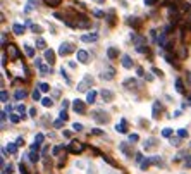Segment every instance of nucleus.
<instances>
[{"mask_svg": "<svg viewBox=\"0 0 191 174\" xmlns=\"http://www.w3.org/2000/svg\"><path fill=\"white\" fill-rule=\"evenodd\" d=\"M71 52H72V45H71V43H62L60 48H59V53H60V55H67V53H71Z\"/></svg>", "mask_w": 191, "mask_h": 174, "instance_id": "3", "label": "nucleus"}, {"mask_svg": "<svg viewBox=\"0 0 191 174\" xmlns=\"http://www.w3.org/2000/svg\"><path fill=\"white\" fill-rule=\"evenodd\" d=\"M176 88H177V91H179V93H184V86H183V81H181L179 78L176 79Z\"/></svg>", "mask_w": 191, "mask_h": 174, "instance_id": "24", "label": "nucleus"}, {"mask_svg": "<svg viewBox=\"0 0 191 174\" xmlns=\"http://www.w3.org/2000/svg\"><path fill=\"white\" fill-rule=\"evenodd\" d=\"M74 26H79V28H88L90 26V19H86L85 16H79L78 21L74 22Z\"/></svg>", "mask_w": 191, "mask_h": 174, "instance_id": "4", "label": "nucleus"}, {"mask_svg": "<svg viewBox=\"0 0 191 174\" xmlns=\"http://www.w3.org/2000/svg\"><path fill=\"white\" fill-rule=\"evenodd\" d=\"M170 135H172V129H170V128H165L164 131H162V136H165V138H169Z\"/></svg>", "mask_w": 191, "mask_h": 174, "instance_id": "31", "label": "nucleus"}, {"mask_svg": "<svg viewBox=\"0 0 191 174\" xmlns=\"http://www.w3.org/2000/svg\"><path fill=\"white\" fill-rule=\"evenodd\" d=\"M116 129H117L119 133H126V131H127V129H126V121L122 119V121H121V122H119V124L116 126Z\"/></svg>", "mask_w": 191, "mask_h": 174, "instance_id": "19", "label": "nucleus"}, {"mask_svg": "<svg viewBox=\"0 0 191 174\" xmlns=\"http://www.w3.org/2000/svg\"><path fill=\"white\" fill-rule=\"evenodd\" d=\"M11 121H12V122H19V121H21L19 114H11Z\"/></svg>", "mask_w": 191, "mask_h": 174, "instance_id": "36", "label": "nucleus"}, {"mask_svg": "<svg viewBox=\"0 0 191 174\" xmlns=\"http://www.w3.org/2000/svg\"><path fill=\"white\" fill-rule=\"evenodd\" d=\"M12 169H14V167H12V164H7L5 167L2 169V174H11V172H14Z\"/></svg>", "mask_w": 191, "mask_h": 174, "instance_id": "27", "label": "nucleus"}, {"mask_svg": "<svg viewBox=\"0 0 191 174\" xmlns=\"http://www.w3.org/2000/svg\"><path fill=\"white\" fill-rule=\"evenodd\" d=\"M72 109H74V112H78V114H85L86 112V107H85V102L83 100H74Z\"/></svg>", "mask_w": 191, "mask_h": 174, "instance_id": "2", "label": "nucleus"}, {"mask_svg": "<svg viewBox=\"0 0 191 174\" xmlns=\"http://www.w3.org/2000/svg\"><path fill=\"white\" fill-rule=\"evenodd\" d=\"M0 98H2V102H4V104H7V98H9V95H7L5 90H2V93H0Z\"/></svg>", "mask_w": 191, "mask_h": 174, "instance_id": "30", "label": "nucleus"}, {"mask_svg": "<svg viewBox=\"0 0 191 174\" xmlns=\"http://www.w3.org/2000/svg\"><path fill=\"white\" fill-rule=\"evenodd\" d=\"M95 98H96V93L93 90L91 91H88V95H86V102H88V104H93V102H95Z\"/></svg>", "mask_w": 191, "mask_h": 174, "instance_id": "18", "label": "nucleus"}, {"mask_svg": "<svg viewBox=\"0 0 191 174\" xmlns=\"http://www.w3.org/2000/svg\"><path fill=\"white\" fill-rule=\"evenodd\" d=\"M19 171H21L22 174H28V171H26V167L22 165V164H19Z\"/></svg>", "mask_w": 191, "mask_h": 174, "instance_id": "43", "label": "nucleus"}, {"mask_svg": "<svg viewBox=\"0 0 191 174\" xmlns=\"http://www.w3.org/2000/svg\"><path fill=\"white\" fill-rule=\"evenodd\" d=\"M45 59H47L48 64L55 62V53H53V50H45Z\"/></svg>", "mask_w": 191, "mask_h": 174, "instance_id": "12", "label": "nucleus"}, {"mask_svg": "<svg viewBox=\"0 0 191 174\" xmlns=\"http://www.w3.org/2000/svg\"><path fill=\"white\" fill-rule=\"evenodd\" d=\"M150 164H152V159H145V160H139V167L143 171H146L150 167Z\"/></svg>", "mask_w": 191, "mask_h": 174, "instance_id": "15", "label": "nucleus"}, {"mask_svg": "<svg viewBox=\"0 0 191 174\" xmlns=\"http://www.w3.org/2000/svg\"><path fill=\"white\" fill-rule=\"evenodd\" d=\"M122 66L126 69H131L133 67V59L129 57V55H122Z\"/></svg>", "mask_w": 191, "mask_h": 174, "instance_id": "8", "label": "nucleus"}, {"mask_svg": "<svg viewBox=\"0 0 191 174\" xmlns=\"http://www.w3.org/2000/svg\"><path fill=\"white\" fill-rule=\"evenodd\" d=\"M62 122H64V119H59V121H55V124H53V126H55V128H60V126H62Z\"/></svg>", "mask_w": 191, "mask_h": 174, "instance_id": "42", "label": "nucleus"}, {"mask_svg": "<svg viewBox=\"0 0 191 174\" xmlns=\"http://www.w3.org/2000/svg\"><path fill=\"white\" fill-rule=\"evenodd\" d=\"M40 73H42V76H47V74L50 73V67H48V66H42V67H40Z\"/></svg>", "mask_w": 191, "mask_h": 174, "instance_id": "29", "label": "nucleus"}, {"mask_svg": "<svg viewBox=\"0 0 191 174\" xmlns=\"http://www.w3.org/2000/svg\"><path fill=\"white\" fill-rule=\"evenodd\" d=\"M16 111H17V114H21V117H22V114H24V111H26V107L21 104V105H17V107H16Z\"/></svg>", "mask_w": 191, "mask_h": 174, "instance_id": "33", "label": "nucleus"}, {"mask_svg": "<svg viewBox=\"0 0 191 174\" xmlns=\"http://www.w3.org/2000/svg\"><path fill=\"white\" fill-rule=\"evenodd\" d=\"M38 153L35 152V150H31V153H29V160H31V162H38Z\"/></svg>", "mask_w": 191, "mask_h": 174, "instance_id": "28", "label": "nucleus"}, {"mask_svg": "<svg viewBox=\"0 0 191 174\" xmlns=\"http://www.w3.org/2000/svg\"><path fill=\"white\" fill-rule=\"evenodd\" d=\"M12 31L16 33V35H22V33H24V26H22V24H14V26H12Z\"/></svg>", "mask_w": 191, "mask_h": 174, "instance_id": "16", "label": "nucleus"}, {"mask_svg": "<svg viewBox=\"0 0 191 174\" xmlns=\"http://www.w3.org/2000/svg\"><path fill=\"white\" fill-rule=\"evenodd\" d=\"M5 150H7L9 153H16V150H17V143H9Z\"/></svg>", "mask_w": 191, "mask_h": 174, "instance_id": "22", "label": "nucleus"}, {"mask_svg": "<svg viewBox=\"0 0 191 174\" xmlns=\"http://www.w3.org/2000/svg\"><path fill=\"white\" fill-rule=\"evenodd\" d=\"M184 165L188 169H191V155H186V159H184Z\"/></svg>", "mask_w": 191, "mask_h": 174, "instance_id": "34", "label": "nucleus"}, {"mask_svg": "<svg viewBox=\"0 0 191 174\" xmlns=\"http://www.w3.org/2000/svg\"><path fill=\"white\" fill-rule=\"evenodd\" d=\"M93 116H95V119H96L98 122H107V121H109L107 114H105V112H102V111H96L95 114H93Z\"/></svg>", "mask_w": 191, "mask_h": 174, "instance_id": "7", "label": "nucleus"}, {"mask_svg": "<svg viewBox=\"0 0 191 174\" xmlns=\"http://www.w3.org/2000/svg\"><path fill=\"white\" fill-rule=\"evenodd\" d=\"M16 143H17V145H22V143H24V140H22V138H17Z\"/></svg>", "mask_w": 191, "mask_h": 174, "instance_id": "49", "label": "nucleus"}, {"mask_svg": "<svg viewBox=\"0 0 191 174\" xmlns=\"http://www.w3.org/2000/svg\"><path fill=\"white\" fill-rule=\"evenodd\" d=\"M157 0H145V5H153Z\"/></svg>", "mask_w": 191, "mask_h": 174, "instance_id": "45", "label": "nucleus"}, {"mask_svg": "<svg viewBox=\"0 0 191 174\" xmlns=\"http://www.w3.org/2000/svg\"><path fill=\"white\" fill-rule=\"evenodd\" d=\"M81 40H83V42H96V40H98V35H95V33H93V35H83Z\"/></svg>", "mask_w": 191, "mask_h": 174, "instance_id": "13", "label": "nucleus"}, {"mask_svg": "<svg viewBox=\"0 0 191 174\" xmlns=\"http://www.w3.org/2000/svg\"><path fill=\"white\" fill-rule=\"evenodd\" d=\"M43 140H45V136H43L42 133H38L36 138H35V145H38V147H40V145L43 143Z\"/></svg>", "mask_w": 191, "mask_h": 174, "instance_id": "25", "label": "nucleus"}, {"mask_svg": "<svg viewBox=\"0 0 191 174\" xmlns=\"http://www.w3.org/2000/svg\"><path fill=\"white\" fill-rule=\"evenodd\" d=\"M29 116H31V117L36 116V109H29Z\"/></svg>", "mask_w": 191, "mask_h": 174, "instance_id": "48", "label": "nucleus"}, {"mask_svg": "<svg viewBox=\"0 0 191 174\" xmlns=\"http://www.w3.org/2000/svg\"><path fill=\"white\" fill-rule=\"evenodd\" d=\"M145 150H150V148L155 147V138H150V140H146V143H143Z\"/></svg>", "mask_w": 191, "mask_h": 174, "instance_id": "20", "label": "nucleus"}, {"mask_svg": "<svg viewBox=\"0 0 191 174\" xmlns=\"http://www.w3.org/2000/svg\"><path fill=\"white\" fill-rule=\"evenodd\" d=\"M139 136L136 135V133H133V135H129V142H138Z\"/></svg>", "mask_w": 191, "mask_h": 174, "instance_id": "39", "label": "nucleus"}, {"mask_svg": "<svg viewBox=\"0 0 191 174\" xmlns=\"http://www.w3.org/2000/svg\"><path fill=\"white\" fill-rule=\"evenodd\" d=\"M35 66H38V67H42V59H35Z\"/></svg>", "mask_w": 191, "mask_h": 174, "instance_id": "47", "label": "nucleus"}, {"mask_svg": "<svg viewBox=\"0 0 191 174\" xmlns=\"http://www.w3.org/2000/svg\"><path fill=\"white\" fill-rule=\"evenodd\" d=\"M14 97H16V100H22V98L26 97V91H24V90H16Z\"/></svg>", "mask_w": 191, "mask_h": 174, "instance_id": "21", "label": "nucleus"}, {"mask_svg": "<svg viewBox=\"0 0 191 174\" xmlns=\"http://www.w3.org/2000/svg\"><path fill=\"white\" fill-rule=\"evenodd\" d=\"M119 148H121L122 152L126 153L127 157H131V148L127 147V143H121V145H119Z\"/></svg>", "mask_w": 191, "mask_h": 174, "instance_id": "17", "label": "nucleus"}, {"mask_svg": "<svg viewBox=\"0 0 191 174\" xmlns=\"http://www.w3.org/2000/svg\"><path fill=\"white\" fill-rule=\"evenodd\" d=\"M9 53H11L12 59H17V57H19V50H17L16 45H11V47H9Z\"/></svg>", "mask_w": 191, "mask_h": 174, "instance_id": "14", "label": "nucleus"}, {"mask_svg": "<svg viewBox=\"0 0 191 174\" xmlns=\"http://www.w3.org/2000/svg\"><path fill=\"white\" fill-rule=\"evenodd\" d=\"M47 5H50V7H59L60 5V0H43Z\"/></svg>", "mask_w": 191, "mask_h": 174, "instance_id": "23", "label": "nucleus"}, {"mask_svg": "<svg viewBox=\"0 0 191 174\" xmlns=\"http://www.w3.org/2000/svg\"><path fill=\"white\" fill-rule=\"evenodd\" d=\"M52 98H48V97H45V98H42V105L43 107H52Z\"/></svg>", "mask_w": 191, "mask_h": 174, "instance_id": "26", "label": "nucleus"}, {"mask_svg": "<svg viewBox=\"0 0 191 174\" xmlns=\"http://www.w3.org/2000/svg\"><path fill=\"white\" fill-rule=\"evenodd\" d=\"M60 148H62V147H55V148L52 150V153H53V155H57V153L60 152Z\"/></svg>", "mask_w": 191, "mask_h": 174, "instance_id": "46", "label": "nucleus"}, {"mask_svg": "<svg viewBox=\"0 0 191 174\" xmlns=\"http://www.w3.org/2000/svg\"><path fill=\"white\" fill-rule=\"evenodd\" d=\"M78 60L83 64H86L88 60H90V55H88V52H85V50H78Z\"/></svg>", "mask_w": 191, "mask_h": 174, "instance_id": "6", "label": "nucleus"}, {"mask_svg": "<svg viewBox=\"0 0 191 174\" xmlns=\"http://www.w3.org/2000/svg\"><path fill=\"white\" fill-rule=\"evenodd\" d=\"M88 84H91V78H88V76H86V78L83 79V81H81L79 84H78V90H79V91H85Z\"/></svg>", "mask_w": 191, "mask_h": 174, "instance_id": "11", "label": "nucleus"}, {"mask_svg": "<svg viewBox=\"0 0 191 174\" xmlns=\"http://www.w3.org/2000/svg\"><path fill=\"white\" fill-rule=\"evenodd\" d=\"M188 79H189V83H191V73H188Z\"/></svg>", "mask_w": 191, "mask_h": 174, "instance_id": "50", "label": "nucleus"}, {"mask_svg": "<svg viewBox=\"0 0 191 174\" xmlns=\"http://www.w3.org/2000/svg\"><path fill=\"white\" fill-rule=\"evenodd\" d=\"M72 129H74V131H81V129H83V124H79V122H74V124H72Z\"/></svg>", "mask_w": 191, "mask_h": 174, "instance_id": "37", "label": "nucleus"}, {"mask_svg": "<svg viewBox=\"0 0 191 174\" xmlns=\"http://www.w3.org/2000/svg\"><path fill=\"white\" fill-rule=\"evenodd\" d=\"M160 111V104H155L153 105V117H157V112Z\"/></svg>", "mask_w": 191, "mask_h": 174, "instance_id": "41", "label": "nucleus"}, {"mask_svg": "<svg viewBox=\"0 0 191 174\" xmlns=\"http://www.w3.org/2000/svg\"><path fill=\"white\" fill-rule=\"evenodd\" d=\"M24 50H26V53L29 55V57H33V55H35V52H33V48L29 47V45H24Z\"/></svg>", "mask_w": 191, "mask_h": 174, "instance_id": "32", "label": "nucleus"}, {"mask_svg": "<svg viewBox=\"0 0 191 174\" xmlns=\"http://www.w3.org/2000/svg\"><path fill=\"white\" fill-rule=\"evenodd\" d=\"M100 97L103 98V102H112V100H114V91H110V90H102Z\"/></svg>", "mask_w": 191, "mask_h": 174, "instance_id": "5", "label": "nucleus"}, {"mask_svg": "<svg viewBox=\"0 0 191 174\" xmlns=\"http://www.w3.org/2000/svg\"><path fill=\"white\" fill-rule=\"evenodd\" d=\"M177 135H179V138H184V136H188V131H186V129H179Z\"/></svg>", "mask_w": 191, "mask_h": 174, "instance_id": "40", "label": "nucleus"}, {"mask_svg": "<svg viewBox=\"0 0 191 174\" xmlns=\"http://www.w3.org/2000/svg\"><path fill=\"white\" fill-rule=\"evenodd\" d=\"M67 150H69L71 153H81L85 150V145L81 142H71L69 145H67Z\"/></svg>", "mask_w": 191, "mask_h": 174, "instance_id": "1", "label": "nucleus"}, {"mask_svg": "<svg viewBox=\"0 0 191 174\" xmlns=\"http://www.w3.org/2000/svg\"><path fill=\"white\" fill-rule=\"evenodd\" d=\"M114 73H116L114 67H107L105 71L102 73V78H103V79H112V78H114Z\"/></svg>", "mask_w": 191, "mask_h": 174, "instance_id": "10", "label": "nucleus"}, {"mask_svg": "<svg viewBox=\"0 0 191 174\" xmlns=\"http://www.w3.org/2000/svg\"><path fill=\"white\" fill-rule=\"evenodd\" d=\"M33 98H35V100H38V98H40V91H33Z\"/></svg>", "mask_w": 191, "mask_h": 174, "instance_id": "44", "label": "nucleus"}, {"mask_svg": "<svg viewBox=\"0 0 191 174\" xmlns=\"http://www.w3.org/2000/svg\"><path fill=\"white\" fill-rule=\"evenodd\" d=\"M117 55H119V50H117L116 47H109L107 48V57L109 59H117Z\"/></svg>", "mask_w": 191, "mask_h": 174, "instance_id": "9", "label": "nucleus"}, {"mask_svg": "<svg viewBox=\"0 0 191 174\" xmlns=\"http://www.w3.org/2000/svg\"><path fill=\"white\" fill-rule=\"evenodd\" d=\"M36 45H38V48H45V40H43V38H38Z\"/></svg>", "mask_w": 191, "mask_h": 174, "instance_id": "35", "label": "nucleus"}, {"mask_svg": "<svg viewBox=\"0 0 191 174\" xmlns=\"http://www.w3.org/2000/svg\"><path fill=\"white\" fill-rule=\"evenodd\" d=\"M40 90H42V91H48V90H50V86H48L47 83H40Z\"/></svg>", "mask_w": 191, "mask_h": 174, "instance_id": "38", "label": "nucleus"}]
</instances>
